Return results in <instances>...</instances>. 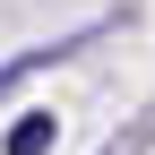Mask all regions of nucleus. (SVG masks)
I'll return each mask as SVG.
<instances>
[{
    "mask_svg": "<svg viewBox=\"0 0 155 155\" xmlns=\"http://www.w3.org/2000/svg\"><path fill=\"white\" fill-rule=\"evenodd\" d=\"M52 138H61V121H52V112H17L9 138H0V155H52Z\"/></svg>",
    "mask_w": 155,
    "mask_h": 155,
    "instance_id": "f257e3e1",
    "label": "nucleus"
},
{
    "mask_svg": "<svg viewBox=\"0 0 155 155\" xmlns=\"http://www.w3.org/2000/svg\"><path fill=\"white\" fill-rule=\"evenodd\" d=\"M147 138H155V112H147V121H138V129H121V138H112V155H138Z\"/></svg>",
    "mask_w": 155,
    "mask_h": 155,
    "instance_id": "f03ea898",
    "label": "nucleus"
}]
</instances>
